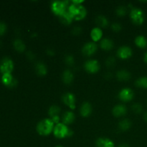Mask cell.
Here are the masks:
<instances>
[{"instance_id":"cell-1","label":"cell","mask_w":147,"mask_h":147,"mask_svg":"<svg viewBox=\"0 0 147 147\" xmlns=\"http://www.w3.org/2000/svg\"><path fill=\"white\" fill-rule=\"evenodd\" d=\"M68 12L76 20H82L87 15V10L81 4L72 3L67 8Z\"/></svg>"},{"instance_id":"cell-2","label":"cell","mask_w":147,"mask_h":147,"mask_svg":"<svg viewBox=\"0 0 147 147\" xmlns=\"http://www.w3.org/2000/svg\"><path fill=\"white\" fill-rule=\"evenodd\" d=\"M54 123L51 119H45L37 125V131L41 136H48L54 130Z\"/></svg>"},{"instance_id":"cell-3","label":"cell","mask_w":147,"mask_h":147,"mask_svg":"<svg viewBox=\"0 0 147 147\" xmlns=\"http://www.w3.org/2000/svg\"><path fill=\"white\" fill-rule=\"evenodd\" d=\"M54 136L57 139H64L67 136L73 135V131L67 128V126L63 123H59L56 124L53 130Z\"/></svg>"},{"instance_id":"cell-4","label":"cell","mask_w":147,"mask_h":147,"mask_svg":"<svg viewBox=\"0 0 147 147\" xmlns=\"http://www.w3.org/2000/svg\"><path fill=\"white\" fill-rule=\"evenodd\" d=\"M69 6L68 1H54L51 4V9L55 14L60 17L67 11Z\"/></svg>"},{"instance_id":"cell-5","label":"cell","mask_w":147,"mask_h":147,"mask_svg":"<svg viewBox=\"0 0 147 147\" xmlns=\"http://www.w3.org/2000/svg\"><path fill=\"white\" fill-rule=\"evenodd\" d=\"M130 17L134 24L140 25L144 21V11L139 8H134L131 10Z\"/></svg>"},{"instance_id":"cell-6","label":"cell","mask_w":147,"mask_h":147,"mask_svg":"<svg viewBox=\"0 0 147 147\" xmlns=\"http://www.w3.org/2000/svg\"><path fill=\"white\" fill-rule=\"evenodd\" d=\"M14 69V63L9 57H4L0 64V72L4 74H11Z\"/></svg>"},{"instance_id":"cell-7","label":"cell","mask_w":147,"mask_h":147,"mask_svg":"<svg viewBox=\"0 0 147 147\" xmlns=\"http://www.w3.org/2000/svg\"><path fill=\"white\" fill-rule=\"evenodd\" d=\"M85 70L90 73H96L100 69V65L98 60H89L85 63Z\"/></svg>"},{"instance_id":"cell-8","label":"cell","mask_w":147,"mask_h":147,"mask_svg":"<svg viewBox=\"0 0 147 147\" xmlns=\"http://www.w3.org/2000/svg\"><path fill=\"white\" fill-rule=\"evenodd\" d=\"M63 101L66 106H68L70 109H76V96L73 93L67 92V93H65L63 96Z\"/></svg>"},{"instance_id":"cell-9","label":"cell","mask_w":147,"mask_h":147,"mask_svg":"<svg viewBox=\"0 0 147 147\" xmlns=\"http://www.w3.org/2000/svg\"><path fill=\"white\" fill-rule=\"evenodd\" d=\"M97 45L93 42L86 43L82 48V53L86 56H91L95 54L97 50Z\"/></svg>"},{"instance_id":"cell-10","label":"cell","mask_w":147,"mask_h":147,"mask_svg":"<svg viewBox=\"0 0 147 147\" xmlns=\"http://www.w3.org/2000/svg\"><path fill=\"white\" fill-rule=\"evenodd\" d=\"M134 91L131 88H123L122 90H121V91L119 93V98H120V100L124 102L131 100L134 98Z\"/></svg>"},{"instance_id":"cell-11","label":"cell","mask_w":147,"mask_h":147,"mask_svg":"<svg viewBox=\"0 0 147 147\" xmlns=\"http://www.w3.org/2000/svg\"><path fill=\"white\" fill-rule=\"evenodd\" d=\"M117 55L121 59L126 60L132 55V50L129 46H122L119 48L117 51Z\"/></svg>"},{"instance_id":"cell-12","label":"cell","mask_w":147,"mask_h":147,"mask_svg":"<svg viewBox=\"0 0 147 147\" xmlns=\"http://www.w3.org/2000/svg\"><path fill=\"white\" fill-rule=\"evenodd\" d=\"M126 112H127V108L125 105L123 104H118L113 107L112 113H113V116L116 117H121L126 115Z\"/></svg>"},{"instance_id":"cell-13","label":"cell","mask_w":147,"mask_h":147,"mask_svg":"<svg viewBox=\"0 0 147 147\" xmlns=\"http://www.w3.org/2000/svg\"><path fill=\"white\" fill-rule=\"evenodd\" d=\"M1 80L4 85L8 87L12 88L17 86V80L14 79L11 74H4L1 78Z\"/></svg>"},{"instance_id":"cell-14","label":"cell","mask_w":147,"mask_h":147,"mask_svg":"<svg viewBox=\"0 0 147 147\" xmlns=\"http://www.w3.org/2000/svg\"><path fill=\"white\" fill-rule=\"evenodd\" d=\"M96 147H114L113 141L108 138H99L96 141Z\"/></svg>"},{"instance_id":"cell-15","label":"cell","mask_w":147,"mask_h":147,"mask_svg":"<svg viewBox=\"0 0 147 147\" xmlns=\"http://www.w3.org/2000/svg\"><path fill=\"white\" fill-rule=\"evenodd\" d=\"M80 113L83 117H88L92 113V106L88 102H84L80 109Z\"/></svg>"},{"instance_id":"cell-16","label":"cell","mask_w":147,"mask_h":147,"mask_svg":"<svg viewBox=\"0 0 147 147\" xmlns=\"http://www.w3.org/2000/svg\"><path fill=\"white\" fill-rule=\"evenodd\" d=\"M103 36V31L99 27H94L90 32V37L94 42L98 41Z\"/></svg>"},{"instance_id":"cell-17","label":"cell","mask_w":147,"mask_h":147,"mask_svg":"<svg viewBox=\"0 0 147 147\" xmlns=\"http://www.w3.org/2000/svg\"><path fill=\"white\" fill-rule=\"evenodd\" d=\"M76 119L75 114L72 111H66L63 116V123L65 125L73 123Z\"/></svg>"},{"instance_id":"cell-18","label":"cell","mask_w":147,"mask_h":147,"mask_svg":"<svg viewBox=\"0 0 147 147\" xmlns=\"http://www.w3.org/2000/svg\"><path fill=\"white\" fill-rule=\"evenodd\" d=\"M116 77L121 81H127L131 78V74L127 70H121L116 73Z\"/></svg>"},{"instance_id":"cell-19","label":"cell","mask_w":147,"mask_h":147,"mask_svg":"<svg viewBox=\"0 0 147 147\" xmlns=\"http://www.w3.org/2000/svg\"><path fill=\"white\" fill-rule=\"evenodd\" d=\"M35 71L39 76H44L47 74V69L44 63H42V62H39L35 65Z\"/></svg>"},{"instance_id":"cell-20","label":"cell","mask_w":147,"mask_h":147,"mask_svg":"<svg viewBox=\"0 0 147 147\" xmlns=\"http://www.w3.org/2000/svg\"><path fill=\"white\" fill-rule=\"evenodd\" d=\"M62 78H63V83H65V84H70L73 82L74 76H73V73L70 70H65L63 72V77Z\"/></svg>"},{"instance_id":"cell-21","label":"cell","mask_w":147,"mask_h":147,"mask_svg":"<svg viewBox=\"0 0 147 147\" xmlns=\"http://www.w3.org/2000/svg\"><path fill=\"white\" fill-rule=\"evenodd\" d=\"M100 47L105 50H110L113 47V42L111 39L104 38L101 40L100 43Z\"/></svg>"},{"instance_id":"cell-22","label":"cell","mask_w":147,"mask_h":147,"mask_svg":"<svg viewBox=\"0 0 147 147\" xmlns=\"http://www.w3.org/2000/svg\"><path fill=\"white\" fill-rule=\"evenodd\" d=\"M60 20L61 21V22L64 24H71V22H73V20H74L73 17V16L68 12V11H65L63 15H61L60 17Z\"/></svg>"},{"instance_id":"cell-23","label":"cell","mask_w":147,"mask_h":147,"mask_svg":"<svg viewBox=\"0 0 147 147\" xmlns=\"http://www.w3.org/2000/svg\"><path fill=\"white\" fill-rule=\"evenodd\" d=\"M13 45H14V49L17 51H18L19 53H22V52L24 51V50L26 48V46L24 45V43L20 39H16V40H14V42H13Z\"/></svg>"},{"instance_id":"cell-24","label":"cell","mask_w":147,"mask_h":147,"mask_svg":"<svg viewBox=\"0 0 147 147\" xmlns=\"http://www.w3.org/2000/svg\"><path fill=\"white\" fill-rule=\"evenodd\" d=\"M135 44L140 48H145L147 46V40L143 35H139L135 39Z\"/></svg>"},{"instance_id":"cell-25","label":"cell","mask_w":147,"mask_h":147,"mask_svg":"<svg viewBox=\"0 0 147 147\" xmlns=\"http://www.w3.org/2000/svg\"><path fill=\"white\" fill-rule=\"evenodd\" d=\"M96 24L101 27H106L109 25V20L105 16L99 15L96 17Z\"/></svg>"},{"instance_id":"cell-26","label":"cell","mask_w":147,"mask_h":147,"mask_svg":"<svg viewBox=\"0 0 147 147\" xmlns=\"http://www.w3.org/2000/svg\"><path fill=\"white\" fill-rule=\"evenodd\" d=\"M131 121L129 119H123L121 121L119 122V129L121 131H123L129 130L131 128Z\"/></svg>"},{"instance_id":"cell-27","label":"cell","mask_w":147,"mask_h":147,"mask_svg":"<svg viewBox=\"0 0 147 147\" xmlns=\"http://www.w3.org/2000/svg\"><path fill=\"white\" fill-rule=\"evenodd\" d=\"M60 113V108L57 106H52L49 109L48 111V114L50 116L51 119L55 117L59 116V114Z\"/></svg>"},{"instance_id":"cell-28","label":"cell","mask_w":147,"mask_h":147,"mask_svg":"<svg viewBox=\"0 0 147 147\" xmlns=\"http://www.w3.org/2000/svg\"><path fill=\"white\" fill-rule=\"evenodd\" d=\"M136 86L138 88H140L143 89H146L147 88V77L146 76H144V77L139 78V79L136 80V83H135Z\"/></svg>"},{"instance_id":"cell-29","label":"cell","mask_w":147,"mask_h":147,"mask_svg":"<svg viewBox=\"0 0 147 147\" xmlns=\"http://www.w3.org/2000/svg\"><path fill=\"white\" fill-rule=\"evenodd\" d=\"M116 14L119 16H121V17H123V16L126 15V12H127V9H126V7L121 5L119 6L117 9H116Z\"/></svg>"},{"instance_id":"cell-30","label":"cell","mask_w":147,"mask_h":147,"mask_svg":"<svg viewBox=\"0 0 147 147\" xmlns=\"http://www.w3.org/2000/svg\"><path fill=\"white\" fill-rule=\"evenodd\" d=\"M131 108H132V111L136 113H142V110H143V107H142V105L139 103H134V104L132 105Z\"/></svg>"},{"instance_id":"cell-31","label":"cell","mask_w":147,"mask_h":147,"mask_svg":"<svg viewBox=\"0 0 147 147\" xmlns=\"http://www.w3.org/2000/svg\"><path fill=\"white\" fill-rule=\"evenodd\" d=\"M65 63H66V65L69 66H72L74 65L75 60L73 56L70 55H66L65 57Z\"/></svg>"},{"instance_id":"cell-32","label":"cell","mask_w":147,"mask_h":147,"mask_svg":"<svg viewBox=\"0 0 147 147\" xmlns=\"http://www.w3.org/2000/svg\"><path fill=\"white\" fill-rule=\"evenodd\" d=\"M115 63H116V60L113 58V57H109L106 61V65L109 67H113V66L115 65Z\"/></svg>"},{"instance_id":"cell-33","label":"cell","mask_w":147,"mask_h":147,"mask_svg":"<svg viewBox=\"0 0 147 147\" xmlns=\"http://www.w3.org/2000/svg\"><path fill=\"white\" fill-rule=\"evenodd\" d=\"M111 28L114 32H119L122 29V25L119 22H114L112 24Z\"/></svg>"},{"instance_id":"cell-34","label":"cell","mask_w":147,"mask_h":147,"mask_svg":"<svg viewBox=\"0 0 147 147\" xmlns=\"http://www.w3.org/2000/svg\"><path fill=\"white\" fill-rule=\"evenodd\" d=\"M6 30H7V26L5 23L0 22V36L3 35L6 32Z\"/></svg>"},{"instance_id":"cell-35","label":"cell","mask_w":147,"mask_h":147,"mask_svg":"<svg viewBox=\"0 0 147 147\" xmlns=\"http://www.w3.org/2000/svg\"><path fill=\"white\" fill-rule=\"evenodd\" d=\"M81 27H79V26H76V27H73L72 32H73V34H75V35H78V34H80V33H81Z\"/></svg>"},{"instance_id":"cell-36","label":"cell","mask_w":147,"mask_h":147,"mask_svg":"<svg viewBox=\"0 0 147 147\" xmlns=\"http://www.w3.org/2000/svg\"><path fill=\"white\" fill-rule=\"evenodd\" d=\"M27 57H28L29 59H30V60H32V59H34V54H33L32 53L31 51H29L28 53H27Z\"/></svg>"},{"instance_id":"cell-37","label":"cell","mask_w":147,"mask_h":147,"mask_svg":"<svg viewBox=\"0 0 147 147\" xmlns=\"http://www.w3.org/2000/svg\"><path fill=\"white\" fill-rule=\"evenodd\" d=\"M119 147H130L127 144H121V145H119Z\"/></svg>"},{"instance_id":"cell-38","label":"cell","mask_w":147,"mask_h":147,"mask_svg":"<svg viewBox=\"0 0 147 147\" xmlns=\"http://www.w3.org/2000/svg\"><path fill=\"white\" fill-rule=\"evenodd\" d=\"M144 62L147 63V52L144 54Z\"/></svg>"},{"instance_id":"cell-39","label":"cell","mask_w":147,"mask_h":147,"mask_svg":"<svg viewBox=\"0 0 147 147\" xmlns=\"http://www.w3.org/2000/svg\"><path fill=\"white\" fill-rule=\"evenodd\" d=\"M144 120L147 122V112H146V113H144Z\"/></svg>"},{"instance_id":"cell-40","label":"cell","mask_w":147,"mask_h":147,"mask_svg":"<svg viewBox=\"0 0 147 147\" xmlns=\"http://www.w3.org/2000/svg\"><path fill=\"white\" fill-rule=\"evenodd\" d=\"M55 147H63V146H55Z\"/></svg>"}]
</instances>
